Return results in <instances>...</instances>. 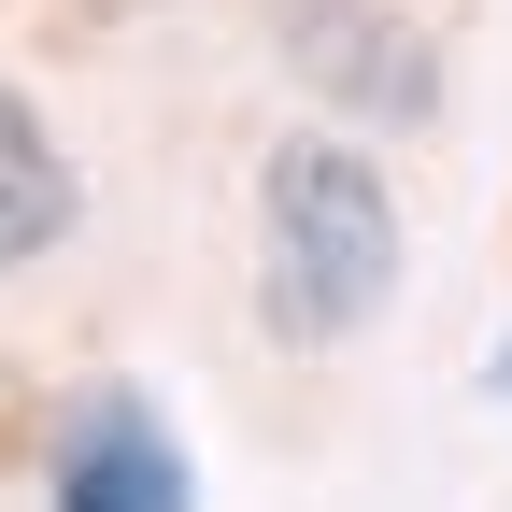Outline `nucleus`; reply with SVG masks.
Wrapping results in <instances>:
<instances>
[{
  "label": "nucleus",
  "instance_id": "f03ea898",
  "mask_svg": "<svg viewBox=\"0 0 512 512\" xmlns=\"http://www.w3.org/2000/svg\"><path fill=\"white\" fill-rule=\"evenodd\" d=\"M271 57L342 128H441V43L399 0H271Z\"/></svg>",
  "mask_w": 512,
  "mask_h": 512
},
{
  "label": "nucleus",
  "instance_id": "7ed1b4c3",
  "mask_svg": "<svg viewBox=\"0 0 512 512\" xmlns=\"http://www.w3.org/2000/svg\"><path fill=\"white\" fill-rule=\"evenodd\" d=\"M57 512H200V470L157 427V399H128V384L72 399V427H57Z\"/></svg>",
  "mask_w": 512,
  "mask_h": 512
},
{
  "label": "nucleus",
  "instance_id": "39448f33",
  "mask_svg": "<svg viewBox=\"0 0 512 512\" xmlns=\"http://www.w3.org/2000/svg\"><path fill=\"white\" fill-rule=\"evenodd\" d=\"M498 399H512V342H498Z\"/></svg>",
  "mask_w": 512,
  "mask_h": 512
},
{
  "label": "nucleus",
  "instance_id": "20e7f679",
  "mask_svg": "<svg viewBox=\"0 0 512 512\" xmlns=\"http://www.w3.org/2000/svg\"><path fill=\"white\" fill-rule=\"evenodd\" d=\"M72 214H86V185H72V157H57L43 100L0 86V271H43V256L72 242Z\"/></svg>",
  "mask_w": 512,
  "mask_h": 512
},
{
  "label": "nucleus",
  "instance_id": "f257e3e1",
  "mask_svg": "<svg viewBox=\"0 0 512 512\" xmlns=\"http://www.w3.org/2000/svg\"><path fill=\"white\" fill-rule=\"evenodd\" d=\"M384 299H399V185L342 128H285L256 157V313H271V342L328 356Z\"/></svg>",
  "mask_w": 512,
  "mask_h": 512
}]
</instances>
